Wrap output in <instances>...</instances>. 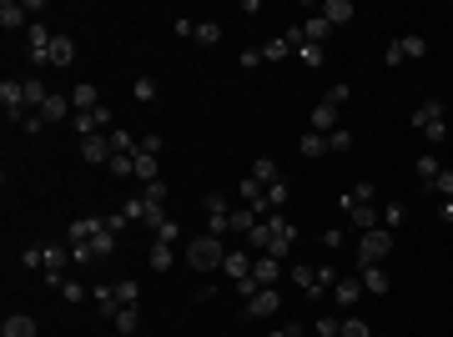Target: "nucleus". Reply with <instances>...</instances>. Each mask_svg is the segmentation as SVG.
I'll list each match as a JSON object with an SVG mask.
<instances>
[{
    "mask_svg": "<svg viewBox=\"0 0 453 337\" xmlns=\"http://www.w3.org/2000/svg\"><path fill=\"white\" fill-rule=\"evenodd\" d=\"M0 106H6V121H26L31 116V106H26V86L21 81H0Z\"/></svg>",
    "mask_w": 453,
    "mask_h": 337,
    "instance_id": "nucleus-4",
    "label": "nucleus"
},
{
    "mask_svg": "<svg viewBox=\"0 0 453 337\" xmlns=\"http://www.w3.org/2000/svg\"><path fill=\"white\" fill-rule=\"evenodd\" d=\"M146 262H151V272H172V242H151Z\"/></svg>",
    "mask_w": 453,
    "mask_h": 337,
    "instance_id": "nucleus-26",
    "label": "nucleus"
},
{
    "mask_svg": "<svg viewBox=\"0 0 453 337\" xmlns=\"http://www.w3.org/2000/svg\"><path fill=\"white\" fill-rule=\"evenodd\" d=\"M50 40H55V35H50L40 21H31V26H26V50H31V66H50Z\"/></svg>",
    "mask_w": 453,
    "mask_h": 337,
    "instance_id": "nucleus-5",
    "label": "nucleus"
},
{
    "mask_svg": "<svg viewBox=\"0 0 453 337\" xmlns=\"http://www.w3.org/2000/svg\"><path fill=\"white\" fill-rule=\"evenodd\" d=\"M21 126H26V131H45V116H40V111H31V116H26Z\"/></svg>",
    "mask_w": 453,
    "mask_h": 337,
    "instance_id": "nucleus-61",
    "label": "nucleus"
},
{
    "mask_svg": "<svg viewBox=\"0 0 453 337\" xmlns=\"http://www.w3.org/2000/svg\"><path fill=\"white\" fill-rule=\"evenodd\" d=\"M257 221H262V216H257L252 206H242V211H232V232H242V237H247V232L257 227Z\"/></svg>",
    "mask_w": 453,
    "mask_h": 337,
    "instance_id": "nucleus-35",
    "label": "nucleus"
},
{
    "mask_svg": "<svg viewBox=\"0 0 453 337\" xmlns=\"http://www.w3.org/2000/svg\"><path fill=\"white\" fill-rule=\"evenodd\" d=\"M21 267H31V272H45V247H26V252H21Z\"/></svg>",
    "mask_w": 453,
    "mask_h": 337,
    "instance_id": "nucleus-43",
    "label": "nucleus"
},
{
    "mask_svg": "<svg viewBox=\"0 0 453 337\" xmlns=\"http://www.w3.org/2000/svg\"><path fill=\"white\" fill-rule=\"evenodd\" d=\"M388 252H393V232H388V227H373V232H363V237H358V262H363V267L383 262Z\"/></svg>",
    "mask_w": 453,
    "mask_h": 337,
    "instance_id": "nucleus-3",
    "label": "nucleus"
},
{
    "mask_svg": "<svg viewBox=\"0 0 453 337\" xmlns=\"http://www.w3.org/2000/svg\"><path fill=\"white\" fill-rule=\"evenodd\" d=\"M398 45H403V61H418V55H428V40H423V35H398Z\"/></svg>",
    "mask_w": 453,
    "mask_h": 337,
    "instance_id": "nucleus-32",
    "label": "nucleus"
},
{
    "mask_svg": "<svg viewBox=\"0 0 453 337\" xmlns=\"http://www.w3.org/2000/svg\"><path fill=\"white\" fill-rule=\"evenodd\" d=\"M131 166H136V177H141V182H161V177H156V156L136 151V156H131Z\"/></svg>",
    "mask_w": 453,
    "mask_h": 337,
    "instance_id": "nucleus-31",
    "label": "nucleus"
},
{
    "mask_svg": "<svg viewBox=\"0 0 453 337\" xmlns=\"http://www.w3.org/2000/svg\"><path fill=\"white\" fill-rule=\"evenodd\" d=\"M282 307V297H277V287H262L257 297H247V317H272Z\"/></svg>",
    "mask_w": 453,
    "mask_h": 337,
    "instance_id": "nucleus-12",
    "label": "nucleus"
},
{
    "mask_svg": "<svg viewBox=\"0 0 453 337\" xmlns=\"http://www.w3.org/2000/svg\"><path fill=\"white\" fill-rule=\"evenodd\" d=\"M247 247H257V252H267V247H272V227H267V221H257V227L247 232Z\"/></svg>",
    "mask_w": 453,
    "mask_h": 337,
    "instance_id": "nucleus-37",
    "label": "nucleus"
},
{
    "mask_svg": "<svg viewBox=\"0 0 453 337\" xmlns=\"http://www.w3.org/2000/svg\"><path fill=\"white\" fill-rule=\"evenodd\" d=\"M433 192H438L443 201H453V172H438V177H433Z\"/></svg>",
    "mask_w": 453,
    "mask_h": 337,
    "instance_id": "nucleus-49",
    "label": "nucleus"
},
{
    "mask_svg": "<svg viewBox=\"0 0 453 337\" xmlns=\"http://www.w3.org/2000/svg\"><path fill=\"white\" fill-rule=\"evenodd\" d=\"M252 277H257V287H277V277H282V262L262 252V257L252 262Z\"/></svg>",
    "mask_w": 453,
    "mask_h": 337,
    "instance_id": "nucleus-14",
    "label": "nucleus"
},
{
    "mask_svg": "<svg viewBox=\"0 0 453 337\" xmlns=\"http://www.w3.org/2000/svg\"><path fill=\"white\" fill-rule=\"evenodd\" d=\"M327 151H337V156H343V151H353V131H343V126H337V131L327 136Z\"/></svg>",
    "mask_w": 453,
    "mask_h": 337,
    "instance_id": "nucleus-44",
    "label": "nucleus"
},
{
    "mask_svg": "<svg viewBox=\"0 0 453 337\" xmlns=\"http://www.w3.org/2000/svg\"><path fill=\"white\" fill-rule=\"evenodd\" d=\"M126 221H131L126 211H116V216H106V232H116V237H121V232H126Z\"/></svg>",
    "mask_w": 453,
    "mask_h": 337,
    "instance_id": "nucleus-53",
    "label": "nucleus"
},
{
    "mask_svg": "<svg viewBox=\"0 0 453 337\" xmlns=\"http://www.w3.org/2000/svg\"><path fill=\"white\" fill-rule=\"evenodd\" d=\"M96 96H101V91H96V86H91V81H81V86H76V91H71V106H76V111H96V106H101V101H96Z\"/></svg>",
    "mask_w": 453,
    "mask_h": 337,
    "instance_id": "nucleus-25",
    "label": "nucleus"
},
{
    "mask_svg": "<svg viewBox=\"0 0 453 337\" xmlns=\"http://www.w3.org/2000/svg\"><path fill=\"white\" fill-rule=\"evenodd\" d=\"M413 131H418L423 141H433V146L448 136V126H443V101H438V96H428L423 106H413Z\"/></svg>",
    "mask_w": 453,
    "mask_h": 337,
    "instance_id": "nucleus-2",
    "label": "nucleus"
},
{
    "mask_svg": "<svg viewBox=\"0 0 453 337\" xmlns=\"http://www.w3.org/2000/svg\"><path fill=\"white\" fill-rule=\"evenodd\" d=\"M288 55H293V45H288V40H282V35L262 45V61H288Z\"/></svg>",
    "mask_w": 453,
    "mask_h": 337,
    "instance_id": "nucleus-36",
    "label": "nucleus"
},
{
    "mask_svg": "<svg viewBox=\"0 0 453 337\" xmlns=\"http://www.w3.org/2000/svg\"><path fill=\"white\" fill-rule=\"evenodd\" d=\"M116 297H121V307H136V297H141V287L131 282V277H121V282H116Z\"/></svg>",
    "mask_w": 453,
    "mask_h": 337,
    "instance_id": "nucleus-40",
    "label": "nucleus"
},
{
    "mask_svg": "<svg viewBox=\"0 0 453 337\" xmlns=\"http://www.w3.org/2000/svg\"><path fill=\"white\" fill-rule=\"evenodd\" d=\"M353 201H373V182H358L353 187Z\"/></svg>",
    "mask_w": 453,
    "mask_h": 337,
    "instance_id": "nucleus-62",
    "label": "nucleus"
},
{
    "mask_svg": "<svg viewBox=\"0 0 453 337\" xmlns=\"http://www.w3.org/2000/svg\"><path fill=\"white\" fill-rule=\"evenodd\" d=\"M121 211H126V216H131V221H141V216H146V201H141V197H131V201H126V206H121Z\"/></svg>",
    "mask_w": 453,
    "mask_h": 337,
    "instance_id": "nucleus-55",
    "label": "nucleus"
},
{
    "mask_svg": "<svg viewBox=\"0 0 453 337\" xmlns=\"http://www.w3.org/2000/svg\"><path fill=\"white\" fill-rule=\"evenodd\" d=\"M207 232L212 237H222V232H232V211H226V197L222 192H207Z\"/></svg>",
    "mask_w": 453,
    "mask_h": 337,
    "instance_id": "nucleus-6",
    "label": "nucleus"
},
{
    "mask_svg": "<svg viewBox=\"0 0 453 337\" xmlns=\"http://www.w3.org/2000/svg\"><path fill=\"white\" fill-rule=\"evenodd\" d=\"M141 151H146V156H161V136L146 131V136H141Z\"/></svg>",
    "mask_w": 453,
    "mask_h": 337,
    "instance_id": "nucleus-54",
    "label": "nucleus"
},
{
    "mask_svg": "<svg viewBox=\"0 0 453 337\" xmlns=\"http://www.w3.org/2000/svg\"><path fill=\"white\" fill-rule=\"evenodd\" d=\"M267 337H302V332H298V327H272Z\"/></svg>",
    "mask_w": 453,
    "mask_h": 337,
    "instance_id": "nucleus-63",
    "label": "nucleus"
},
{
    "mask_svg": "<svg viewBox=\"0 0 453 337\" xmlns=\"http://www.w3.org/2000/svg\"><path fill=\"white\" fill-rule=\"evenodd\" d=\"M21 86H26V106H31V111H40V106L50 101V86H45L40 76H26Z\"/></svg>",
    "mask_w": 453,
    "mask_h": 337,
    "instance_id": "nucleus-19",
    "label": "nucleus"
},
{
    "mask_svg": "<svg viewBox=\"0 0 453 337\" xmlns=\"http://www.w3.org/2000/svg\"><path fill=\"white\" fill-rule=\"evenodd\" d=\"M383 61H388V66H403V45H398V40H388V50H383Z\"/></svg>",
    "mask_w": 453,
    "mask_h": 337,
    "instance_id": "nucleus-52",
    "label": "nucleus"
},
{
    "mask_svg": "<svg viewBox=\"0 0 453 337\" xmlns=\"http://www.w3.org/2000/svg\"><path fill=\"white\" fill-rule=\"evenodd\" d=\"M438 216H443V221H453V201H443V206H438Z\"/></svg>",
    "mask_w": 453,
    "mask_h": 337,
    "instance_id": "nucleus-64",
    "label": "nucleus"
},
{
    "mask_svg": "<svg viewBox=\"0 0 453 337\" xmlns=\"http://www.w3.org/2000/svg\"><path fill=\"white\" fill-rule=\"evenodd\" d=\"M322 247H327V252H337V247H343V232L327 227V232H322Z\"/></svg>",
    "mask_w": 453,
    "mask_h": 337,
    "instance_id": "nucleus-57",
    "label": "nucleus"
},
{
    "mask_svg": "<svg viewBox=\"0 0 453 337\" xmlns=\"http://www.w3.org/2000/svg\"><path fill=\"white\" fill-rule=\"evenodd\" d=\"M267 197H272V211H277V206H288V182H277V187H267Z\"/></svg>",
    "mask_w": 453,
    "mask_h": 337,
    "instance_id": "nucleus-51",
    "label": "nucleus"
},
{
    "mask_svg": "<svg viewBox=\"0 0 453 337\" xmlns=\"http://www.w3.org/2000/svg\"><path fill=\"white\" fill-rule=\"evenodd\" d=\"M312 131H322V136L337 131V106H332V101H317V106H312Z\"/></svg>",
    "mask_w": 453,
    "mask_h": 337,
    "instance_id": "nucleus-16",
    "label": "nucleus"
},
{
    "mask_svg": "<svg viewBox=\"0 0 453 337\" xmlns=\"http://www.w3.org/2000/svg\"><path fill=\"white\" fill-rule=\"evenodd\" d=\"M348 221L358 232H373V227H383V211H373V201H358L353 211H348Z\"/></svg>",
    "mask_w": 453,
    "mask_h": 337,
    "instance_id": "nucleus-15",
    "label": "nucleus"
},
{
    "mask_svg": "<svg viewBox=\"0 0 453 337\" xmlns=\"http://www.w3.org/2000/svg\"><path fill=\"white\" fill-rule=\"evenodd\" d=\"M348 96H353V91H348V86H343V81H337V86H332V91H327V101H332V106H343V101H348Z\"/></svg>",
    "mask_w": 453,
    "mask_h": 337,
    "instance_id": "nucleus-60",
    "label": "nucleus"
},
{
    "mask_svg": "<svg viewBox=\"0 0 453 337\" xmlns=\"http://www.w3.org/2000/svg\"><path fill=\"white\" fill-rule=\"evenodd\" d=\"M91 126H96L101 136H111V131H116V116H111V106H96V111H91Z\"/></svg>",
    "mask_w": 453,
    "mask_h": 337,
    "instance_id": "nucleus-33",
    "label": "nucleus"
},
{
    "mask_svg": "<svg viewBox=\"0 0 453 337\" xmlns=\"http://www.w3.org/2000/svg\"><path fill=\"white\" fill-rule=\"evenodd\" d=\"M21 26H26V6L6 0V6H0V31H21Z\"/></svg>",
    "mask_w": 453,
    "mask_h": 337,
    "instance_id": "nucleus-24",
    "label": "nucleus"
},
{
    "mask_svg": "<svg viewBox=\"0 0 453 337\" xmlns=\"http://www.w3.org/2000/svg\"><path fill=\"white\" fill-rule=\"evenodd\" d=\"M222 272L232 277V282H242V277H252V252H226Z\"/></svg>",
    "mask_w": 453,
    "mask_h": 337,
    "instance_id": "nucleus-18",
    "label": "nucleus"
},
{
    "mask_svg": "<svg viewBox=\"0 0 453 337\" xmlns=\"http://www.w3.org/2000/svg\"><path fill=\"white\" fill-rule=\"evenodd\" d=\"M76 61V40L71 35H55L50 40V66H71Z\"/></svg>",
    "mask_w": 453,
    "mask_h": 337,
    "instance_id": "nucleus-21",
    "label": "nucleus"
},
{
    "mask_svg": "<svg viewBox=\"0 0 453 337\" xmlns=\"http://www.w3.org/2000/svg\"><path fill=\"white\" fill-rule=\"evenodd\" d=\"M337 337H373V332H368V322H363V317H348Z\"/></svg>",
    "mask_w": 453,
    "mask_h": 337,
    "instance_id": "nucleus-48",
    "label": "nucleus"
},
{
    "mask_svg": "<svg viewBox=\"0 0 453 337\" xmlns=\"http://www.w3.org/2000/svg\"><path fill=\"white\" fill-rule=\"evenodd\" d=\"M111 322H116L121 332H136V327H141V312H136V307H121V312L111 317Z\"/></svg>",
    "mask_w": 453,
    "mask_h": 337,
    "instance_id": "nucleus-41",
    "label": "nucleus"
},
{
    "mask_svg": "<svg viewBox=\"0 0 453 337\" xmlns=\"http://www.w3.org/2000/svg\"><path fill=\"white\" fill-rule=\"evenodd\" d=\"M61 297H66V302H86V287L76 282V277H66V282H61Z\"/></svg>",
    "mask_w": 453,
    "mask_h": 337,
    "instance_id": "nucleus-47",
    "label": "nucleus"
},
{
    "mask_svg": "<svg viewBox=\"0 0 453 337\" xmlns=\"http://www.w3.org/2000/svg\"><path fill=\"white\" fill-rule=\"evenodd\" d=\"M177 237H182V227H177V221H166V227L156 232V242H177Z\"/></svg>",
    "mask_w": 453,
    "mask_h": 337,
    "instance_id": "nucleus-59",
    "label": "nucleus"
},
{
    "mask_svg": "<svg viewBox=\"0 0 453 337\" xmlns=\"http://www.w3.org/2000/svg\"><path fill=\"white\" fill-rule=\"evenodd\" d=\"M0 337H36V317H26V312L6 317V327H0Z\"/></svg>",
    "mask_w": 453,
    "mask_h": 337,
    "instance_id": "nucleus-23",
    "label": "nucleus"
},
{
    "mask_svg": "<svg viewBox=\"0 0 453 337\" xmlns=\"http://www.w3.org/2000/svg\"><path fill=\"white\" fill-rule=\"evenodd\" d=\"M106 166H111V172H116V177H136V166H131V156H111Z\"/></svg>",
    "mask_w": 453,
    "mask_h": 337,
    "instance_id": "nucleus-50",
    "label": "nucleus"
},
{
    "mask_svg": "<svg viewBox=\"0 0 453 337\" xmlns=\"http://www.w3.org/2000/svg\"><path fill=\"white\" fill-rule=\"evenodd\" d=\"M368 292H363V282H358V277H337V282H332V302L337 307H358Z\"/></svg>",
    "mask_w": 453,
    "mask_h": 337,
    "instance_id": "nucleus-7",
    "label": "nucleus"
},
{
    "mask_svg": "<svg viewBox=\"0 0 453 337\" xmlns=\"http://www.w3.org/2000/svg\"><path fill=\"white\" fill-rule=\"evenodd\" d=\"M237 61H242V71H252V66H262V50H252V45H247V50L237 55Z\"/></svg>",
    "mask_w": 453,
    "mask_h": 337,
    "instance_id": "nucleus-56",
    "label": "nucleus"
},
{
    "mask_svg": "<svg viewBox=\"0 0 453 337\" xmlns=\"http://www.w3.org/2000/svg\"><path fill=\"white\" fill-rule=\"evenodd\" d=\"M192 40H202V45H217V40H222V26H217V21H202V26L192 31Z\"/></svg>",
    "mask_w": 453,
    "mask_h": 337,
    "instance_id": "nucleus-38",
    "label": "nucleus"
},
{
    "mask_svg": "<svg viewBox=\"0 0 453 337\" xmlns=\"http://www.w3.org/2000/svg\"><path fill=\"white\" fill-rule=\"evenodd\" d=\"M298 61H302V66H312V71H317V66H322V61H327V50H322V45H312V40H307V45H298Z\"/></svg>",
    "mask_w": 453,
    "mask_h": 337,
    "instance_id": "nucleus-34",
    "label": "nucleus"
},
{
    "mask_svg": "<svg viewBox=\"0 0 453 337\" xmlns=\"http://www.w3.org/2000/svg\"><path fill=\"white\" fill-rule=\"evenodd\" d=\"M106 227V216H81V221H71V232H66V242H91L96 232Z\"/></svg>",
    "mask_w": 453,
    "mask_h": 337,
    "instance_id": "nucleus-17",
    "label": "nucleus"
},
{
    "mask_svg": "<svg viewBox=\"0 0 453 337\" xmlns=\"http://www.w3.org/2000/svg\"><path fill=\"white\" fill-rule=\"evenodd\" d=\"M298 151H302V156H307V161H317V156H322V151H327V136H322V131H307V136H302V141H298Z\"/></svg>",
    "mask_w": 453,
    "mask_h": 337,
    "instance_id": "nucleus-27",
    "label": "nucleus"
},
{
    "mask_svg": "<svg viewBox=\"0 0 453 337\" xmlns=\"http://www.w3.org/2000/svg\"><path fill=\"white\" fill-rule=\"evenodd\" d=\"M252 182H257V187H277V182H282L272 156H257V161H252Z\"/></svg>",
    "mask_w": 453,
    "mask_h": 337,
    "instance_id": "nucleus-20",
    "label": "nucleus"
},
{
    "mask_svg": "<svg viewBox=\"0 0 453 337\" xmlns=\"http://www.w3.org/2000/svg\"><path fill=\"white\" fill-rule=\"evenodd\" d=\"M222 262H226V247H222V237L202 232V237H192V242H187V267H192V272H217Z\"/></svg>",
    "mask_w": 453,
    "mask_h": 337,
    "instance_id": "nucleus-1",
    "label": "nucleus"
},
{
    "mask_svg": "<svg viewBox=\"0 0 453 337\" xmlns=\"http://www.w3.org/2000/svg\"><path fill=\"white\" fill-rule=\"evenodd\" d=\"M358 282H363V292H368V297H383V292H388V287H393V282H388V272H383V267H378V262H373V267H363V272H358Z\"/></svg>",
    "mask_w": 453,
    "mask_h": 337,
    "instance_id": "nucleus-13",
    "label": "nucleus"
},
{
    "mask_svg": "<svg viewBox=\"0 0 453 337\" xmlns=\"http://www.w3.org/2000/svg\"><path fill=\"white\" fill-rule=\"evenodd\" d=\"M413 172H418V177H423V182L433 187V177L443 172V166H438V156H418V161H413Z\"/></svg>",
    "mask_w": 453,
    "mask_h": 337,
    "instance_id": "nucleus-39",
    "label": "nucleus"
},
{
    "mask_svg": "<svg viewBox=\"0 0 453 337\" xmlns=\"http://www.w3.org/2000/svg\"><path fill=\"white\" fill-rule=\"evenodd\" d=\"M40 116H45V126H55V121H71L76 106H71V96H55V91H50V101L40 106Z\"/></svg>",
    "mask_w": 453,
    "mask_h": 337,
    "instance_id": "nucleus-10",
    "label": "nucleus"
},
{
    "mask_svg": "<svg viewBox=\"0 0 453 337\" xmlns=\"http://www.w3.org/2000/svg\"><path fill=\"white\" fill-rule=\"evenodd\" d=\"M91 302H96V312H101V317H116V312H121L116 282H96V287H91Z\"/></svg>",
    "mask_w": 453,
    "mask_h": 337,
    "instance_id": "nucleus-8",
    "label": "nucleus"
},
{
    "mask_svg": "<svg viewBox=\"0 0 453 337\" xmlns=\"http://www.w3.org/2000/svg\"><path fill=\"white\" fill-rule=\"evenodd\" d=\"M71 262H76V267H91V262H96L91 242H71Z\"/></svg>",
    "mask_w": 453,
    "mask_h": 337,
    "instance_id": "nucleus-46",
    "label": "nucleus"
},
{
    "mask_svg": "<svg viewBox=\"0 0 453 337\" xmlns=\"http://www.w3.org/2000/svg\"><path fill=\"white\" fill-rule=\"evenodd\" d=\"M141 201H146V206H166V182H146Z\"/></svg>",
    "mask_w": 453,
    "mask_h": 337,
    "instance_id": "nucleus-42",
    "label": "nucleus"
},
{
    "mask_svg": "<svg viewBox=\"0 0 453 337\" xmlns=\"http://www.w3.org/2000/svg\"><path fill=\"white\" fill-rule=\"evenodd\" d=\"M322 16H327V26H348L358 11H353V0H327V6H322Z\"/></svg>",
    "mask_w": 453,
    "mask_h": 337,
    "instance_id": "nucleus-22",
    "label": "nucleus"
},
{
    "mask_svg": "<svg viewBox=\"0 0 453 337\" xmlns=\"http://www.w3.org/2000/svg\"><path fill=\"white\" fill-rule=\"evenodd\" d=\"M91 252H96V262H106L111 252H116V232H106V227H101V232L91 237Z\"/></svg>",
    "mask_w": 453,
    "mask_h": 337,
    "instance_id": "nucleus-28",
    "label": "nucleus"
},
{
    "mask_svg": "<svg viewBox=\"0 0 453 337\" xmlns=\"http://www.w3.org/2000/svg\"><path fill=\"white\" fill-rule=\"evenodd\" d=\"M131 96H136V101H156V81H151V76H136Z\"/></svg>",
    "mask_w": 453,
    "mask_h": 337,
    "instance_id": "nucleus-45",
    "label": "nucleus"
},
{
    "mask_svg": "<svg viewBox=\"0 0 453 337\" xmlns=\"http://www.w3.org/2000/svg\"><path fill=\"white\" fill-rule=\"evenodd\" d=\"M327 31H332V26H327V16H312V21H302V35H307L312 45H322V40H327Z\"/></svg>",
    "mask_w": 453,
    "mask_h": 337,
    "instance_id": "nucleus-30",
    "label": "nucleus"
},
{
    "mask_svg": "<svg viewBox=\"0 0 453 337\" xmlns=\"http://www.w3.org/2000/svg\"><path fill=\"white\" fill-rule=\"evenodd\" d=\"M317 332H322V337H337V332H343V322H332V317H317Z\"/></svg>",
    "mask_w": 453,
    "mask_h": 337,
    "instance_id": "nucleus-58",
    "label": "nucleus"
},
{
    "mask_svg": "<svg viewBox=\"0 0 453 337\" xmlns=\"http://www.w3.org/2000/svg\"><path fill=\"white\" fill-rule=\"evenodd\" d=\"M403 221H408V206H403V201H388V206H383V227H388V232H398Z\"/></svg>",
    "mask_w": 453,
    "mask_h": 337,
    "instance_id": "nucleus-29",
    "label": "nucleus"
},
{
    "mask_svg": "<svg viewBox=\"0 0 453 337\" xmlns=\"http://www.w3.org/2000/svg\"><path fill=\"white\" fill-rule=\"evenodd\" d=\"M81 156H86L91 166H106V161H111V136H101V131L81 136Z\"/></svg>",
    "mask_w": 453,
    "mask_h": 337,
    "instance_id": "nucleus-9",
    "label": "nucleus"
},
{
    "mask_svg": "<svg viewBox=\"0 0 453 337\" xmlns=\"http://www.w3.org/2000/svg\"><path fill=\"white\" fill-rule=\"evenodd\" d=\"M242 201H247L257 216H267V211H272V197H267V187H257L252 177H242Z\"/></svg>",
    "mask_w": 453,
    "mask_h": 337,
    "instance_id": "nucleus-11",
    "label": "nucleus"
}]
</instances>
